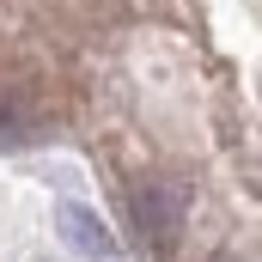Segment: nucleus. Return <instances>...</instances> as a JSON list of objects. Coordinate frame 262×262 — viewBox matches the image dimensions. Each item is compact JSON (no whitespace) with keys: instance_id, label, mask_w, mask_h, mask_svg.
<instances>
[{"instance_id":"obj_1","label":"nucleus","mask_w":262,"mask_h":262,"mask_svg":"<svg viewBox=\"0 0 262 262\" xmlns=\"http://www.w3.org/2000/svg\"><path fill=\"white\" fill-rule=\"evenodd\" d=\"M122 201H128V220H134L140 238L171 244V238L183 232V189H177L171 177H134L128 189H122Z\"/></svg>"},{"instance_id":"obj_2","label":"nucleus","mask_w":262,"mask_h":262,"mask_svg":"<svg viewBox=\"0 0 262 262\" xmlns=\"http://www.w3.org/2000/svg\"><path fill=\"white\" fill-rule=\"evenodd\" d=\"M61 226H67V244L85 250V256H110V250H116L110 232H104V220H98L92 207H61Z\"/></svg>"},{"instance_id":"obj_4","label":"nucleus","mask_w":262,"mask_h":262,"mask_svg":"<svg viewBox=\"0 0 262 262\" xmlns=\"http://www.w3.org/2000/svg\"><path fill=\"white\" fill-rule=\"evenodd\" d=\"M220 262H226V256H220Z\"/></svg>"},{"instance_id":"obj_3","label":"nucleus","mask_w":262,"mask_h":262,"mask_svg":"<svg viewBox=\"0 0 262 262\" xmlns=\"http://www.w3.org/2000/svg\"><path fill=\"white\" fill-rule=\"evenodd\" d=\"M31 128H37V116H31L18 98H6V92H0V146H18V140H31Z\"/></svg>"}]
</instances>
